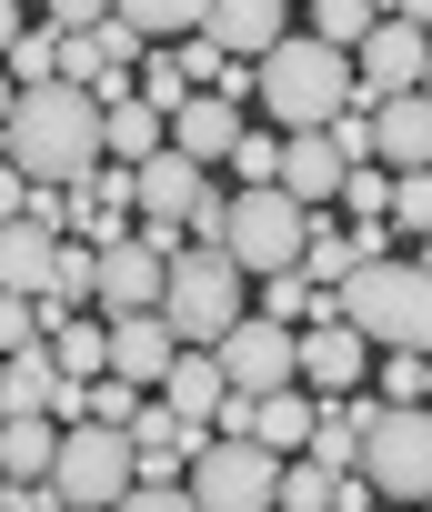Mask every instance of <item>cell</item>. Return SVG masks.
I'll use <instances>...</instances> for the list:
<instances>
[{"label": "cell", "instance_id": "cell-35", "mask_svg": "<svg viewBox=\"0 0 432 512\" xmlns=\"http://www.w3.org/2000/svg\"><path fill=\"white\" fill-rule=\"evenodd\" d=\"M51 11V31H91V21H111V0H41Z\"/></svg>", "mask_w": 432, "mask_h": 512}, {"label": "cell", "instance_id": "cell-13", "mask_svg": "<svg viewBox=\"0 0 432 512\" xmlns=\"http://www.w3.org/2000/svg\"><path fill=\"white\" fill-rule=\"evenodd\" d=\"M101 352H111V382H131V392H151L161 372H171V322L161 312H101Z\"/></svg>", "mask_w": 432, "mask_h": 512}, {"label": "cell", "instance_id": "cell-19", "mask_svg": "<svg viewBox=\"0 0 432 512\" xmlns=\"http://www.w3.org/2000/svg\"><path fill=\"white\" fill-rule=\"evenodd\" d=\"M51 402H61V372H51L41 342L31 352H0V422H51Z\"/></svg>", "mask_w": 432, "mask_h": 512}, {"label": "cell", "instance_id": "cell-40", "mask_svg": "<svg viewBox=\"0 0 432 512\" xmlns=\"http://www.w3.org/2000/svg\"><path fill=\"white\" fill-rule=\"evenodd\" d=\"M11 101H21V91H11V71H0V121H11Z\"/></svg>", "mask_w": 432, "mask_h": 512}, {"label": "cell", "instance_id": "cell-4", "mask_svg": "<svg viewBox=\"0 0 432 512\" xmlns=\"http://www.w3.org/2000/svg\"><path fill=\"white\" fill-rule=\"evenodd\" d=\"M151 312L171 322L181 352H211V342L242 322V272H232L211 241H181L171 262H161V302H151Z\"/></svg>", "mask_w": 432, "mask_h": 512}, {"label": "cell", "instance_id": "cell-6", "mask_svg": "<svg viewBox=\"0 0 432 512\" xmlns=\"http://www.w3.org/2000/svg\"><path fill=\"white\" fill-rule=\"evenodd\" d=\"M352 472H362L382 502H422V492H432V412H422V402H372Z\"/></svg>", "mask_w": 432, "mask_h": 512}, {"label": "cell", "instance_id": "cell-3", "mask_svg": "<svg viewBox=\"0 0 432 512\" xmlns=\"http://www.w3.org/2000/svg\"><path fill=\"white\" fill-rule=\"evenodd\" d=\"M252 101H262L282 131H322V121L352 101V61H342V51H322L312 31H282V41L252 61Z\"/></svg>", "mask_w": 432, "mask_h": 512}, {"label": "cell", "instance_id": "cell-5", "mask_svg": "<svg viewBox=\"0 0 432 512\" xmlns=\"http://www.w3.org/2000/svg\"><path fill=\"white\" fill-rule=\"evenodd\" d=\"M302 231H312V211H302L292 191H272V181H242V191L222 201V262H232L242 282H262V272H292V262H302Z\"/></svg>", "mask_w": 432, "mask_h": 512}, {"label": "cell", "instance_id": "cell-22", "mask_svg": "<svg viewBox=\"0 0 432 512\" xmlns=\"http://www.w3.org/2000/svg\"><path fill=\"white\" fill-rule=\"evenodd\" d=\"M151 151H161V111H151V101H131V91H121V101H101V161H121V171H131V161H151Z\"/></svg>", "mask_w": 432, "mask_h": 512}, {"label": "cell", "instance_id": "cell-8", "mask_svg": "<svg viewBox=\"0 0 432 512\" xmlns=\"http://www.w3.org/2000/svg\"><path fill=\"white\" fill-rule=\"evenodd\" d=\"M41 482L61 492V512H111V502L131 492V432L71 422V432L51 442V472H41Z\"/></svg>", "mask_w": 432, "mask_h": 512}, {"label": "cell", "instance_id": "cell-18", "mask_svg": "<svg viewBox=\"0 0 432 512\" xmlns=\"http://www.w3.org/2000/svg\"><path fill=\"white\" fill-rule=\"evenodd\" d=\"M151 392H161V412H171V422H201V432H211V422H222V392H232V382H222V362H211V352H171V372H161Z\"/></svg>", "mask_w": 432, "mask_h": 512}, {"label": "cell", "instance_id": "cell-37", "mask_svg": "<svg viewBox=\"0 0 432 512\" xmlns=\"http://www.w3.org/2000/svg\"><path fill=\"white\" fill-rule=\"evenodd\" d=\"M372 502H382V492H372L362 472H332V502H322V512H372Z\"/></svg>", "mask_w": 432, "mask_h": 512}, {"label": "cell", "instance_id": "cell-7", "mask_svg": "<svg viewBox=\"0 0 432 512\" xmlns=\"http://www.w3.org/2000/svg\"><path fill=\"white\" fill-rule=\"evenodd\" d=\"M272 482H282V452H262L252 432H211V442L181 462L191 512H272Z\"/></svg>", "mask_w": 432, "mask_h": 512}, {"label": "cell", "instance_id": "cell-1", "mask_svg": "<svg viewBox=\"0 0 432 512\" xmlns=\"http://www.w3.org/2000/svg\"><path fill=\"white\" fill-rule=\"evenodd\" d=\"M0 161L21 181H51V191H81L101 171V101L71 91V81H31L0 121Z\"/></svg>", "mask_w": 432, "mask_h": 512}, {"label": "cell", "instance_id": "cell-24", "mask_svg": "<svg viewBox=\"0 0 432 512\" xmlns=\"http://www.w3.org/2000/svg\"><path fill=\"white\" fill-rule=\"evenodd\" d=\"M51 442H61V422H0V482H41Z\"/></svg>", "mask_w": 432, "mask_h": 512}, {"label": "cell", "instance_id": "cell-14", "mask_svg": "<svg viewBox=\"0 0 432 512\" xmlns=\"http://www.w3.org/2000/svg\"><path fill=\"white\" fill-rule=\"evenodd\" d=\"M292 31V0H201V41L222 61H262Z\"/></svg>", "mask_w": 432, "mask_h": 512}, {"label": "cell", "instance_id": "cell-17", "mask_svg": "<svg viewBox=\"0 0 432 512\" xmlns=\"http://www.w3.org/2000/svg\"><path fill=\"white\" fill-rule=\"evenodd\" d=\"M372 161H382V171H422V161H432V111H422V91L372 101Z\"/></svg>", "mask_w": 432, "mask_h": 512}, {"label": "cell", "instance_id": "cell-26", "mask_svg": "<svg viewBox=\"0 0 432 512\" xmlns=\"http://www.w3.org/2000/svg\"><path fill=\"white\" fill-rule=\"evenodd\" d=\"M51 61H61V31H51V21H21V41L0 51V71H11V91H31V81H51Z\"/></svg>", "mask_w": 432, "mask_h": 512}, {"label": "cell", "instance_id": "cell-39", "mask_svg": "<svg viewBox=\"0 0 432 512\" xmlns=\"http://www.w3.org/2000/svg\"><path fill=\"white\" fill-rule=\"evenodd\" d=\"M21 41V0H0V51H11Z\"/></svg>", "mask_w": 432, "mask_h": 512}, {"label": "cell", "instance_id": "cell-36", "mask_svg": "<svg viewBox=\"0 0 432 512\" xmlns=\"http://www.w3.org/2000/svg\"><path fill=\"white\" fill-rule=\"evenodd\" d=\"M0 512H61L51 482H0Z\"/></svg>", "mask_w": 432, "mask_h": 512}, {"label": "cell", "instance_id": "cell-31", "mask_svg": "<svg viewBox=\"0 0 432 512\" xmlns=\"http://www.w3.org/2000/svg\"><path fill=\"white\" fill-rule=\"evenodd\" d=\"M382 221L422 231V221H432V181H422V171H392V201H382Z\"/></svg>", "mask_w": 432, "mask_h": 512}, {"label": "cell", "instance_id": "cell-15", "mask_svg": "<svg viewBox=\"0 0 432 512\" xmlns=\"http://www.w3.org/2000/svg\"><path fill=\"white\" fill-rule=\"evenodd\" d=\"M342 151H332V131H282V171H272V191H292L302 211H322L332 191H342Z\"/></svg>", "mask_w": 432, "mask_h": 512}, {"label": "cell", "instance_id": "cell-34", "mask_svg": "<svg viewBox=\"0 0 432 512\" xmlns=\"http://www.w3.org/2000/svg\"><path fill=\"white\" fill-rule=\"evenodd\" d=\"M111 512H191V492H181V482H131Z\"/></svg>", "mask_w": 432, "mask_h": 512}, {"label": "cell", "instance_id": "cell-12", "mask_svg": "<svg viewBox=\"0 0 432 512\" xmlns=\"http://www.w3.org/2000/svg\"><path fill=\"white\" fill-rule=\"evenodd\" d=\"M352 91H372V101L422 91V21H372L352 41Z\"/></svg>", "mask_w": 432, "mask_h": 512}, {"label": "cell", "instance_id": "cell-41", "mask_svg": "<svg viewBox=\"0 0 432 512\" xmlns=\"http://www.w3.org/2000/svg\"><path fill=\"white\" fill-rule=\"evenodd\" d=\"M372 11H382V0H372Z\"/></svg>", "mask_w": 432, "mask_h": 512}, {"label": "cell", "instance_id": "cell-11", "mask_svg": "<svg viewBox=\"0 0 432 512\" xmlns=\"http://www.w3.org/2000/svg\"><path fill=\"white\" fill-rule=\"evenodd\" d=\"M232 141H242V101L232 91H181L171 101V121H161V151H181V161H232Z\"/></svg>", "mask_w": 432, "mask_h": 512}, {"label": "cell", "instance_id": "cell-25", "mask_svg": "<svg viewBox=\"0 0 432 512\" xmlns=\"http://www.w3.org/2000/svg\"><path fill=\"white\" fill-rule=\"evenodd\" d=\"M111 21H131L141 41H191L201 31V0H111Z\"/></svg>", "mask_w": 432, "mask_h": 512}, {"label": "cell", "instance_id": "cell-20", "mask_svg": "<svg viewBox=\"0 0 432 512\" xmlns=\"http://www.w3.org/2000/svg\"><path fill=\"white\" fill-rule=\"evenodd\" d=\"M312 412H322V402H312L302 382H282V392H252V422H242V432H252L262 452H282V462H292V452L312 442Z\"/></svg>", "mask_w": 432, "mask_h": 512}, {"label": "cell", "instance_id": "cell-38", "mask_svg": "<svg viewBox=\"0 0 432 512\" xmlns=\"http://www.w3.org/2000/svg\"><path fill=\"white\" fill-rule=\"evenodd\" d=\"M21 201H31V181H21L11 161H0V221H21Z\"/></svg>", "mask_w": 432, "mask_h": 512}, {"label": "cell", "instance_id": "cell-32", "mask_svg": "<svg viewBox=\"0 0 432 512\" xmlns=\"http://www.w3.org/2000/svg\"><path fill=\"white\" fill-rule=\"evenodd\" d=\"M232 171H242V181H272V171H282V141H272V131H242V141H232Z\"/></svg>", "mask_w": 432, "mask_h": 512}, {"label": "cell", "instance_id": "cell-23", "mask_svg": "<svg viewBox=\"0 0 432 512\" xmlns=\"http://www.w3.org/2000/svg\"><path fill=\"white\" fill-rule=\"evenodd\" d=\"M262 322L312 332V322H332V292H322V282H302V272H262Z\"/></svg>", "mask_w": 432, "mask_h": 512}, {"label": "cell", "instance_id": "cell-21", "mask_svg": "<svg viewBox=\"0 0 432 512\" xmlns=\"http://www.w3.org/2000/svg\"><path fill=\"white\" fill-rule=\"evenodd\" d=\"M51 251H61V231H41V221H0V292H41L51 282Z\"/></svg>", "mask_w": 432, "mask_h": 512}, {"label": "cell", "instance_id": "cell-10", "mask_svg": "<svg viewBox=\"0 0 432 512\" xmlns=\"http://www.w3.org/2000/svg\"><path fill=\"white\" fill-rule=\"evenodd\" d=\"M362 372H372V342H362L352 322H312V332H292V382H302L312 402L362 392Z\"/></svg>", "mask_w": 432, "mask_h": 512}, {"label": "cell", "instance_id": "cell-29", "mask_svg": "<svg viewBox=\"0 0 432 512\" xmlns=\"http://www.w3.org/2000/svg\"><path fill=\"white\" fill-rule=\"evenodd\" d=\"M362 382H382V402H422V392H432L422 352H372V372H362Z\"/></svg>", "mask_w": 432, "mask_h": 512}, {"label": "cell", "instance_id": "cell-30", "mask_svg": "<svg viewBox=\"0 0 432 512\" xmlns=\"http://www.w3.org/2000/svg\"><path fill=\"white\" fill-rule=\"evenodd\" d=\"M332 201H352V211H362V221H382V201H392V171H382V161H352V171H342V191H332Z\"/></svg>", "mask_w": 432, "mask_h": 512}, {"label": "cell", "instance_id": "cell-2", "mask_svg": "<svg viewBox=\"0 0 432 512\" xmlns=\"http://www.w3.org/2000/svg\"><path fill=\"white\" fill-rule=\"evenodd\" d=\"M332 322H352L372 352H422L432 342V272L422 262H352L332 282Z\"/></svg>", "mask_w": 432, "mask_h": 512}, {"label": "cell", "instance_id": "cell-27", "mask_svg": "<svg viewBox=\"0 0 432 512\" xmlns=\"http://www.w3.org/2000/svg\"><path fill=\"white\" fill-rule=\"evenodd\" d=\"M372 21H382L372 0H312V41H322V51H342V61H352V41H362Z\"/></svg>", "mask_w": 432, "mask_h": 512}, {"label": "cell", "instance_id": "cell-28", "mask_svg": "<svg viewBox=\"0 0 432 512\" xmlns=\"http://www.w3.org/2000/svg\"><path fill=\"white\" fill-rule=\"evenodd\" d=\"M141 402H151V392H131V382H111V372H101V382H81V422L131 432V422H141Z\"/></svg>", "mask_w": 432, "mask_h": 512}, {"label": "cell", "instance_id": "cell-33", "mask_svg": "<svg viewBox=\"0 0 432 512\" xmlns=\"http://www.w3.org/2000/svg\"><path fill=\"white\" fill-rule=\"evenodd\" d=\"M31 342H41V312L21 292H0V352H31Z\"/></svg>", "mask_w": 432, "mask_h": 512}, {"label": "cell", "instance_id": "cell-9", "mask_svg": "<svg viewBox=\"0 0 432 512\" xmlns=\"http://www.w3.org/2000/svg\"><path fill=\"white\" fill-rule=\"evenodd\" d=\"M211 362H222V382L252 402V392H282L292 382V332L282 322H262V312H242L222 342H211Z\"/></svg>", "mask_w": 432, "mask_h": 512}, {"label": "cell", "instance_id": "cell-16", "mask_svg": "<svg viewBox=\"0 0 432 512\" xmlns=\"http://www.w3.org/2000/svg\"><path fill=\"white\" fill-rule=\"evenodd\" d=\"M201 191H211V171H201V161H181V151L131 161V211H141V221H181Z\"/></svg>", "mask_w": 432, "mask_h": 512}]
</instances>
